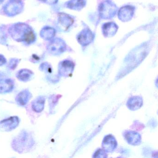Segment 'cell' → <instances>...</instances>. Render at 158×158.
Returning a JSON list of instances; mask_svg holds the SVG:
<instances>
[{
	"label": "cell",
	"instance_id": "5",
	"mask_svg": "<svg viewBox=\"0 0 158 158\" xmlns=\"http://www.w3.org/2000/svg\"><path fill=\"white\" fill-rule=\"evenodd\" d=\"M48 52L54 55H60L66 50V44L60 38H56L50 42L47 48Z\"/></svg>",
	"mask_w": 158,
	"mask_h": 158
},
{
	"label": "cell",
	"instance_id": "14",
	"mask_svg": "<svg viewBox=\"0 0 158 158\" xmlns=\"http://www.w3.org/2000/svg\"><path fill=\"white\" fill-rule=\"evenodd\" d=\"M102 33L106 37H111L114 35L117 30L118 26L114 23H108L104 24L102 27Z\"/></svg>",
	"mask_w": 158,
	"mask_h": 158
},
{
	"label": "cell",
	"instance_id": "22",
	"mask_svg": "<svg viewBox=\"0 0 158 158\" xmlns=\"http://www.w3.org/2000/svg\"><path fill=\"white\" fill-rule=\"evenodd\" d=\"M19 61H20V60L18 59H12V60H10V63H9V65H8V68L10 70H15L17 67V65L19 64Z\"/></svg>",
	"mask_w": 158,
	"mask_h": 158
},
{
	"label": "cell",
	"instance_id": "24",
	"mask_svg": "<svg viewBox=\"0 0 158 158\" xmlns=\"http://www.w3.org/2000/svg\"><path fill=\"white\" fill-rule=\"evenodd\" d=\"M6 62H7V60L4 56L0 54V66L4 65L6 63Z\"/></svg>",
	"mask_w": 158,
	"mask_h": 158
},
{
	"label": "cell",
	"instance_id": "7",
	"mask_svg": "<svg viewBox=\"0 0 158 158\" xmlns=\"http://www.w3.org/2000/svg\"><path fill=\"white\" fill-rule=\"evenodd\" d=\"M74 64L69 60H65L60 63L58 67L60 75L63 77H69L73 72Z\"/></svg>",
	"mask_w": 158,
	"mask_h": 158
},
{
	"label": "cell",
	"instance_id": "10",
	"mask_svg": "<svg viewBox=\"0 0 158 158\" xmlns=\"http://www.w3.org/2000/svg\"><path fill=\"white\" fill-rule=\"evenodd\" d=\"M117 146V141L112 135H108L103 139L102 147L106 152H112L115 149Z\"/></svg>",
	"mask_w": 158,
	"mask_h": 158
},
{
	"label": "cell",
	"instance_id": "11",
	"mask_svg": "<svg viewBox=\"0 0 158 158\" xmlns=\"http://www.w3.org/2000/svg\"><path fill=\"white\" fill-rule=\"evenodd\" d=\"M15 83L10 78L0 79V94L10 93L14 89Z\"/></svg>",
	"mask_w": 158,
	"mask_h": 158
},
{
	"label": "cell",
	"instance_id": "1",
	"mask_svg": "<svg viewBox=\"0 0 158 158\" xmlns=\"http://www.w3.org/2000/svg\"><path fill=\"white\" fill-rule=\"evenodd\" d=\"M13 38L17 41H24L27 44H32L35 40V35L31 27L25 23H17L10 30Z\"/></svg>",
	"mask_w": 158,
	"mask_h": 158
},
{
	"label": "cell",
	"instance_id": "17",
	"mask_svg": "<svg viewBox=\"0 0 158 158\" xmlns=\"http://www.w3.org/2000/svg\"><path fill=\"white\" fill-rule=\"evenodd\" d=\"M59 23L63 29L66 30L73 23V20L68 15L60 13L59 15Z\"/></svg>",
	"mask_w": 158,
	"mask_h": 158
},
{
	"label": "cell",
	"instance_id": "4",
	"mask_svg": "<svg viewBox=\"0 0 158 158\" xmlns=\"http://www.w3.org/2000/svg\"><path fill=\"white\" fill-rule=\"evenodd\" d=\"M23 9V3L21 0H10L4 7V11L9 16L19 14Z\"/></svg>",
	"mask_w": 158,
	"mask_h": 158
},
{
	"label": "cell",
	"instance_id": "26",
	"mask_svg": "<svg viewBox=\"0 0 158 158\" xmlns=\"http://www.w3.org/2000/svg\"><path fill=\"white\" fill-rule=\"evenodd\" d=\"M4 0H0V4H1L4 2Z\"/></svg>",
	"mask_w": 158,
	"mask_h": 158
},
{
	"label": "cell",
	"instance_id": "3",
	"mask_svg": "<svg viewBox=\"0 0 158 158\" xmlns=\"http://www.w3.org/2000/svg\"><path fill=\"white\" fill-rule=\"evenodd\" d=\"M117 7L109 0L101 3L99 7V13L103 19H110L114 17L117 11Z\"/></svg>",
	"mask_w": 158,
	"mask_h": 158
},
{
	"label": "cell",
	"instance_id": "13",
	"mask_svg": "<svg viewBox=\"0 0 158 158\" xmlns=\"http://www.w3.org/2000/svg\"><path fill=\"white\" fill-rule=\"evenodd\" d=\"M32 97V94L29 90L24 89L17 95L15 98V101L20 106H25L28 103Z\"/></svg>",
	"mask_w": 158,
	"mask_h": 158
},
{
	"label": "cell",
	"instance_id": "12",
	"mask_svg": "<svg viewBox=\"0 0 158 158\" xmlns=\"http://www.w3.org/2000/svg\"><path fill=\"white\" fill-rule=\"evenodd\" d=\"M124 136L129 144L132 145H138L141 142V136L139 133L135 131H127L125 132Z\"/></svg>",
	"mask_w": 158,
	"mask_h": 158
},
{
	"label": "cell",
	"instance_id": "25",
	"mask_svg": "<svg viewBox=\"0 0 158 158\" xmlns=\"http://www.w3.org/2000/svg\"><path fill=\"white\" fill-rule=\"evenodd\" d=\"M40 1L48 4H53L57 3L58 0H40Z\"/></svg>",
	"mask_w": 158,
	"mask_h": 158
},
{
	"label": "cell",
	"instance_id": "20",
	"mask_svg": "<svg viewBox=\"0 0 158 158\" xmlns=\"http://www.w3.org/2000/svg\"><path fill=\"white\" fill-rule=\"evenodd\" d=\"M55 35V30L52 27H46L41 30L40 35L42 38L47 40H49L54 37Z\"/></svg>",
	"mask_w": 158,
	"mask_h": 158
},
{
	"label": "cell",
	"instance_id": "6",
	"mask_svg": "<svg viewBox=\"0 0 158 158\" xmlns=\"http://www.w3.org/2000/svg\"><path fill=\"white\" fill-rule=\"evenodd\" d=\"M20 123L18 116H14L6 118L0 122V131L10 132L16 128Z\"/></svg>",
	"mask_w": 158,
	"mask_h": 158
},
{
	"label": "cell",
	"instance_id": "8",
	"mask_svg": "<svg viewBox=\"0 0 158 158\" xmlns=\"http://www.w3.org/2000/svg\"><path fill=\"white\" fill-rule=\"evenodd\" d=\"M94 37V35L90 30L84 29L78 35L77 41L82 46H87L93 41Z\"/></svg>",
	"mask_w": 158,
	"mask_h": 158
},
{
	"label": "cell",
	"instance_id": "19",
	"mask_svg": "<svg viewBox=\"0 0 158 158\" xmlns=\"http://www.w3.org/2000/svg\"><path fill=\"white\" fill-rule=\"evenodd\" d=\"M85 0H70L65 3V7L71 10L79 11L85 7Z\"/></svg>",
	"mask_w": 158,
	"mask_h": 158
},
{
	"label": "cell",
	"instance_id": "16",
	"mask_svg": "<svg viewBox=\"0 0 158 158\" xmlns=\"http://www.w3.org/2000/svg\"><path fill=\"white\" fill-rule=\"evenodd\" d=\"M46 99L43 96L39 97L35 99L32 102V108L33 110L36 113H40L44 110Z\"/></svg>",
	"mask_w": 158,
	"mask_h": 158
},
{
	"label": "cell",
	"instance_id": "9",
	"mask_svg": "<svg viewBox=\"0 0 158 158\" xmlns=\"http://www.w3.org/2000/svg\"><path fill=\"white\" fill-rule=\"evenodd\" d=\"M135 8L131 6H126L120 9L118 12V18L123 22L131 20L134 15Z\"/></svg>",
	"mask_w": 158,
	"mask_h": 158
},
{
	"label": "cell",
	"instance_id": "23",
	"mask_svg": "<svg viewBox=\"0 0 158 158\" xmlns=\"http://www.w3.org/2000/svg\"><path fill=\"white\" fill-rule=\"evenodd\" d=\"M106 152L104 150L99 149L96 152L94 153L93 157H96V158H104L106 157Z\"/></svg>",
	"mask_w": 158,
	"mask_h": 158
},
{
	"label": "cell",
	"instance_id": "2",
	"mask_svg": "<svg viewBox=\"0 0 158 158\" xmlns=\"http://www.w3.org/2000/svg\"><path fill=\"white\" fill-rule=\"evenodd\" d=\"M35 143L33 136L29 132L24 130L15 137L11 146L16 152L23 153L29 151L34 147Z\"/></svg>",
	"mask_w": 158,
	"mask_h": 158
},
{
	"label": "cell",
	"instance_id": "18",
	"mask_svg": "<svg viewBox=\"0 0 158 158\" xmlns=\"http://www.w3.org/2000/svg\"><path fill=\"white\" fill-rule=\"evenodd\" d=\"M34 75V73L31 70L23 69L18 71L16 74V77L20 81L26 82L31 80Z\"/></svg>",
	"mask_w": 158,
	"mask_h": 158
},
{
	"label": "cell",
	"instance_id": "21",
	"mask_svg": "<svg viewBox=\"0 0 158 158\" xmlns=\"http://www.w3.org/2000/svg\"><path fill=\"white\" fill-rule=\"evenodd\" d=\"M39 69L40 70L46 73L51 74L52 72L51 65L47 62L43 63L42 64H40Z\"/></svg>",
	"mask_w": 158,
	"mask_h": 158
},
{
	"label": "cell",
	"instance_id": "15",
	"mask_svg": "<svg viewBox=\"0 0 158 158\" xmlns=\"http://www.w3.org/2000/svg\"><path fill=\"white\" fill-rule=\"evenodd\" d=\"M143 104V99L140 97H133L128 100L127 103L128 109L131 110H135L139 109Z\"/></svg>",
	"mask_w": 158,
	"mask_h": 158
}]
</instances>
